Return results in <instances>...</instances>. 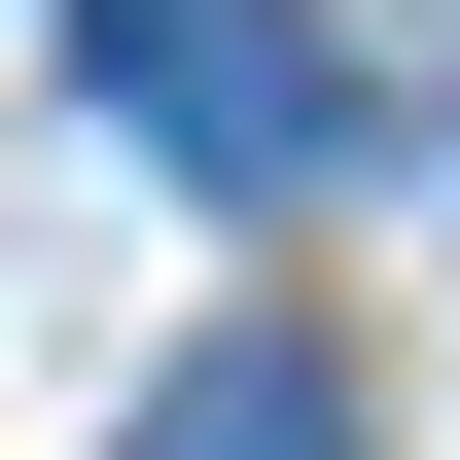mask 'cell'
I'll return each mask as SVG.
<instances>
[{"label": "cell", "mask_w": 460, "mask_h": 460, "mask_svg": "<svg viewBox=\"0 0 460 460\" xmlns=\"http://www.w3.org/2000/svg\"><path fill=\"white\" fill-rule=\"evenodd\" d=\"M71 71L177 142V177H319L354 142V71H319V0H71Z\"/></svg>", "instance_id": "1"}, {"label": "cell", "mask_w": 460, "mask_h": 460, "mask_svg": "<svg viewBox=\"0 0 460 460\" xmlns=\"http://www.w3.org/2000/svg\"><path fill=\"white\" fill-rule=\"evenodd\" d=\"M107 460H354V390H319V354H284V319H213V354H177V390H142Z\"/></svg>", "instance_id": "2"}]
</instances>
